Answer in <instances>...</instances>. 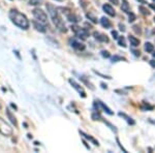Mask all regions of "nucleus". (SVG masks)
<instances>
[{"label": "nucleus", "mask_w": 155, "mask_h": 153, "mask_svg": "<svg viewBox=\"0 0 155 153\" xmlns=\"http://www.w3.org/2000/svg\"><path fill=\"white\" fill-rule=\"evenodd\" d=\"M47 8H48V12L50 13L51 19H52V21H53V23L56 28H57L59 31H61V32H66L67 31L66 26H65L63 20H62L61 16H60V13L58 12L57 8L54 7V6L51 5V4H47Z\"/></svg>", "instance_id": "obj_1"}, {"label": "nucleus", "mask_w": 155, "mask_h": 153, "mask_svg": "<svg viewBox=\"0 0 155 153\" xmlns=\"http://www.w3.org/2000/svg\"><path fill=\"white\" fill-rule=\"evenodd\" d=\"M10 21L15 24L16 26H18L21 29H28L29 28V21L26 18L25 15H23L22 13H20L17 10H10Z\"/></svg>", "instance_id": "obj_2"}, {"label": "nucleus", "mask_w": 155, "mask_h": 153, "mask_svg": "<svg viewBox=\"0 0 155 153\" xmlns=\"http://www.w3.org/2000/svg\"><path fill=\"white\" fill-rule=\"evenodd\" d=\"M32 13H33V16H34L35 19H36L39 22H40V23L44 24V25L48 23V16H47V13L42 10H40V8H34Z\"/></svg>", "instance_id": "obj_3"}, {"label": "nucleus", "mask_w": 155, "mask_h": 153, "mask_svg": "<svg viewBox=\"0 0 155 153\" xmlns=\"http://www.w3.org/2000/svg\"><path fill=\"white\" fill-rule=\"evenodd\" d=\"M0 134H2L5 137H10L13 134V128L2 118H0Z\"/></svg>", "instance_id": "obj_4"}, {"label": "nucleus", "mask_w": 155, "mask_h": 153, "mask_svg": "<svg viewBox=\"0 0 155 153\" xmlns=\"http://www.w3.org/2000/svg\"><path fill=\"white\" fill-rule=\"evenodd\" d=\"M73 31L75 32V34L77 35L79 38H82V39H86L89 36V31L85 28H81L78 26H73L71 27Z\"/></svg>", "instance_id": "obj_5"}, {"label": "nucleus", "mask_w": 155, "mask_h": 153, "mask_svg": "<svg viewBox=\"0 0 155 153\" xmlns=\"http://www.w3.org/2000/svg\"><path fill=\"white\" fill-rule=\"evenodd\" d=\"M69 83H70L71 86H73V88L77 90V91L79 92V94H80L82 97H86V92H85V90L83 89L82 86H80L75 80H73V79H69Z\"/></svg>", "instance_id": "obj_6"}, {"label": "nucleus", "mask_w": 155, "mask_h": 153, "mask_svg": "<svg viewBox=\"0 0 155 153\" xmlns=\"http://www.w3.org/2000/svg\"><path fill=\"white\" fill-rule=\"evenodd\" d=\"M102 8H103V10L105 12V13H108V15L111 16V17H115V16H116L115 10H114L113 6L110 5V4H103Z\"/></svg>", "instance_id": "obj_7"}, {"label": "nucleus", "mask_w": 155, "mask_h": 153, "mask_svg": "<svg viewBox=\"0 0 155 153\" xmlns=\"http://www.w3.org/2000/svg\"><path fill=\"white\" fill-rule=\"evenodd\" d=\"M93 35H94V38L97 40H99V42H109V37H108L105 34H102V33H100V32H94Z\"/></svg>", "instance_id": "obj_8"}, {"label": "nucleus", "mask_w": 155, "mask_h": 153, "mask_svg": "<svg viewBox=\"0 0 155 153\" xmlns=\"http://www.w3.org/2000/svg\"><path fill=\"white\" fill-rule=\"evenodd\" d=\"M70 44H71V47L75 48L76 50H79V51L85 50V45H83L82 42H77V40H75V39H70Z\"/></svg>", "instance_id": "obj_9"}, {"label": "nucleus", "mask_w": 155, "mask_h": 153, "mask_svg": "<svg viewBox=\"0 0 155 153\" xmlns=\"http://www.w3.org/2000/svg\"><path fill=\"white\" fill-rule=\"evenodd\" d=\"M33 25H34V27L36 28V30L40 31V32H46L47 31L46 27H44V24L40 23L39 21H33Z\"/></svg>", "instance_id": "obj_10"}, {"label": "nucleus", "mask_w": 155, "mask_h": 153, "mask_svg": "<svg viewBox=\"0 0 155 153\" xmlns=\"http://www.w3.org/2000/svg\"><path fill=\"white\" fill-rule=\"evenodd\" d=\"M6 116L8 117V118H10V122L13 123V125H15V126H18V121H17V119H16V117L13 116V113L12 112L10 111V110H6Z\"/></svg>", "instance_id": "obj_11"}, {"label": "nucleus", "mask_w": 155, "mask_h": 153, "mask_svg": "<svg viewBox=\"0 0 155 153\" xmlns=\"http://www.w3.org/2000/svg\"><path fill=\"white\" fill-rule=\"evenodd\" d=\"M121 10H122V12L126 13H130V6L128 4V2L126 1V0H122V5H121Z\"/></svg>", "instance_id": "obj_12"}, {"label": "nucleus", "mask_w": 155, "mask_h": 153, "mask_svg": "<svg viewBox=\"0 0 155 153\" xmlns=\"http://www.w3.org/2000/svg\"><path fill=\"white\" fill-rule=\"evenodd\" d=\"M100 23H102V27H105V28H111L112 27V23L111 21H110L108 18L105 17H102V19H100Z\"/></svg>", "instance_id": "obj_13"}, {"label": "nucleus", "mask_w": 155, "mask_h": 153, "mask_svg": "<svg viewBox=\"0 0 155 153\" xmlns=\"http://www.w3.org/2000/svg\"><path fill=\"white\" fill-rule=\"evenodd\" d=\"M128 39L130 42V45H131L132 47H139L140 46V39H139V38L132 36V35H129Z\"/></svg>", "instance_id": "obj_14"}, {"label": "nucleus", "mask_w": 155, "mask_h": 153, "mask_svg": "<svg viewBox=\"0 0 155 153\" xmlns=\"http://www.w3.org/2000/svg\"><path fill=\"white\" fill-rule=\"evenodd\" d=\"M80 134H82V136L84 137V138H86L87 140H89L90 142H92V143H93L95 146H98V145H99V143H98V141H96L95 139L92 138V137H90V136H89V134H85V132H83V131H80Z\"/></svg>", "instance_id": "obj_15"}, {"label": "nucleus", "mask_w": 155, "mask_h": 153, "mask_svg": "<svg viewBox=\"0 0 155 153\" xmlns=\"http://www.w3.org/2000/svg\"><path fill=\"white\" fill-rule=\"evenodd\" d=\"M119 116H121V117H123V118H125V120L127 121V123H128V124L134 125V123H136V122H134V120L131 118V117L127 116V115L125 114V113H121V112H120V113H119Z\"/></svg>", "instance_id": "obj_16"}, {"label": "nucleus", "mask_w": 155, "mask_h": 153, "mask_svg": "<svg viewBox=\"0 0 155 153\" xmlns=\"http://www.w3.org/2000/svg\"><path fill=\"white\" fill-rule=\"evenodd\" d=\"M98 105H100V107H102V109L103 110H105V112H107V113L108 114H109V115H113L114 113H113V112H112V110L111 109H110V108L109 107H108V105H105V103H103L102 102H100V100H98Z\"/></svg>", "instance_id": "obj_17"}, {"label": "nucleus", "mask_w": 155, "mask_h": 153, "mask_svg": "<svg viewBox=\"0 0 155 153\" xmlns=\"http://www.w3.org/2000/svg\"><path fill=\"white\" fill-rule=\"evenodd\" d=\"M145 51L147 53H152L154 51V46L151 44V42H146L145 44Z\"/></svg>", "instance_id": "obj_18"}, {"label": "nucleus", "mask_w": 155, "mask_h": 153, "mask_svg": "<svg viewBox=\"0 0 155 153\" xmlns=\"http://www.w3.org/2000/svg\"><path fill=\"white\" fill-rule=\"evenodd\" d=\"M118 44H119V46L123 47V48H126V42H125V38L123 37V36H121V37L118 38Z\"/></svg>", "instance_id": "obj_19"}, {"label": "nucleus", "mask_w": 155, "mask_h": 153, "mask_svg": "<svg viewBox=\"0 0 155 153\" xmlns=\"http://www.w3.org/2000/svg\"><path fill=\"white\" fill-rule=\"evenodd\" d=\"M112 60H113V62H117V61H126V59H125V58H123V57H120V56H117V55H115L114 56L113 58H112Z\"/></svg>", "instance_id": "obj_20"}, {"label": "nucleus", "mask_w": 155, "mask_h": 153, "mask_svg": "<svg viewBox=\"0 0 155 153\" xmlns=\"http://www.w3.org/2000/svg\"><path fill=\"white\" fill-rule=\"evenodd\" d=\"M139 10H141V13H142L143 15H146V16H149V15H150L149 10H146V8L144 7V6H140V7H139Z\"/></svg>", "instance_id": "obj_21"}, {"label": "nucleus", "mask_w": 155, "mask_h": 153, "mask_svg": "<svg viewBox=\"0 0 155 153\" xmlns=\"http://www.w3.org/2000/svg\"><path fill=\"white\" fill-rule=\"evenodd\" d=\"M128 15H129V20H128V21L130 22V23H132V22L136 20V15H134V13H128Z\"/></svg>", "instance_id": "obj_22"}, {"label": "nucleus", "mask_w": 155, "mask_h": 153, "mask_svg": "<svg viewBox=\"0 0 155 153\" xmlns=\"http://www.w3.org/2000/svg\"><path fill=\"white\" fill-rule=\"evenodd\" d=\"M87 17H88V18H89V19H90V20H91V21H92V22H93V23H96V22H97V20H96V19H95V18H94V17H93V16H92V15H91V13H87Z\"/></svg>", "instance_id": "obj_23"}, {"label": "nucleus", "mask_w": 155, "mask_h": 153, "mask_svg": "<svg viewBox=\"0 0 155 153\" xmlns=\"http://www.w3.org/2000/svg\"><path fill=\"white\" fill-rule=\"evenodd\" d=\"M105 124H107V125H109L110 128H111L112 130H114V131H115V132H117V129L115 128V126H114V125H112L111 123H110V122H107V121H105Z\"/></svg>", "instance_id": "obj_24"}, {"label": "nucleus", "mask_w": 155, "mask_h": 153, "mask_svg": "<svg viewBox=\"0 0 155 153\" xmlns=\"http://www.w3.org/2000/svg\"><path fill=\"white\" fill-rule=\"evenodd\" d=\"M102 55L103 56V57H105V58H109L110 57V54H109V52H108V51H102Z\"/></svg>", "instance_id": "obj_25"}, {"label": "nucleus", "mask_w": 155, "mask_h": 153, "mask_svg": "<svg viewBox=\"0 0 155 153\" xmlns=\"http://www.w3.org/2000/svg\"><path fill=\"white\" fill-rule=\"evenodd\" d=\"M112 35H113V37L115 38V39H117V38H118V32H117L116 30L112 31Z\"/></svg>", "instance_id": "obj_26"}, {"label": "nucleus", "mask_w": 155, "mask_h": 153, "mask_svg": "<svg viewBox=\"0 0 155 153\" xmlns=\"http://www.w3.org/2000/svg\"><path fill=\"white\" fill-rule=\"evenodd\" d=\"M132 53H133V55H134V56H140V52H139V51L132 50Z\"/></svg>", "instance_id": "obj_27"}, {"label": "nucleus", "mask_w": 155, "mask_h": 153, "mask_svg": "<svg viewBox=\"0 0 155 153\" xmlns=\"http://www.w3.org/2000/svg\"><path fill=\"white\" fill-rule=\"evenodd\" d=\"M136 1H139L140 3H142V4H147L148 3L147 0H136Z\"/></svg>", "instance_id": "obj_28"}, {"label": "nucleus", "mask_w": 155, "mask_h": 153, "mask_svg": "<svg viewBox=\"0 0 155 153\" xmlns=\"http://www.w3.org/2000/svg\"><path fill=\"white\" fill-rule=\"evenodd\" d=\"M110 1H111L112 3H114V4H118L119 0H110Z\"/></svg>", "instance_id": "obj_29"}, {"label": "nucleus", "mask_w": 155, "mask_h": 153, "mask_svg": "<svg viewBox=\"0 0 155 153\" xmlns=\"http://www.w3.org/2000/svg\"><path fill=\"white\" fill-rule=\"evenodd\" d=\"M149 6H150V7H151V8H152V10H155V4L151 3V4H149Z\"/></svg>", "instance_id": "obj_30"}, {"label": "nucleus", "mask_w": 155, "mask_h": 153, "mask_svg": "<svg viewBox=\"0 0 155 153\" xmlns=\"http://www.w3.org/2000/svg\"><path fill=\"white\" fill-rule=\"evenodd\" d=\"M56 1H63V0H56Z\"/></svg>", "instance_id": "obj_31"}, {"label": "nucleus", "mask_w": 155, "mask_h": 153, "mask_svg": "<svg viewBox=\"0 0 155 153\" xmlns=\"http://www.w3.org/2000/svg\"><path fill=\"white\" fill-rule=\"evenodd\" d=\"M153 57L155 58V53H153Z\"/></svg>", "instance_id": "obj_32"}, {"label": "nucleus", "mask_w": 155, "mask_h": 153, "mask_svg": "<svg viewBox=\"0 0 155 153\" xmlns=\"http://www.w3.org/2000/svg\"><path fill=\"white\" fill-rule=\"evenodd\" d=\"M154 21H155V18H154Z\"/></svg>", "instance_id": "obj_33"}, {"label": "nucleus", "mask_w": 155, "mask_h": 153, "mask_svg": "<svg viewBox=\"0 0 155 153\" xmlns=\"http://www.w3.org/2000/svg\"><path fill=\"white\" fill-rule=\"evenodd\" d=\"M0 108H1V105H0Z\"/></svg>", "instance_id": "obj_34"}]
</instances>
